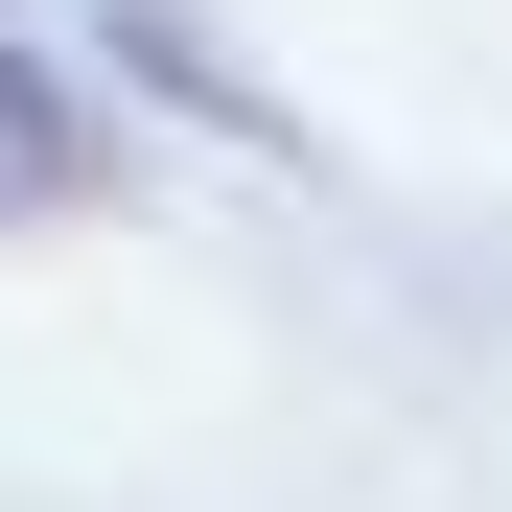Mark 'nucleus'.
I'll return each instance as SVG.
<instances>
[{
	"mask_svg": "<svg viewBox=\"0 0 512 512\" xmlns=\"http://www.w3.org/2000/svg\"><path fill=\"white\" fill-rule=\"evenodd\" d=\"M94 187H117V140H94V94L0 47V210H94Z\"/></svg>",
	"mask_w": 512,
	"mask_h": 512,
	"instance_id": "f257e3e1",
	"label": "nucleus"
}]
</instances>
